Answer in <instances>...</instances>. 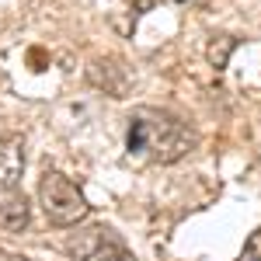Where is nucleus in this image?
<instances>
[{
	"label": "nucleus",
	"mask_w": 261,
	"mask_h": 261,
	"mask_svg": "<svg viewBox=\"0 0 261 261\" xmlns=\"http://www.w3.org/2000/svg\"><path fill=\"white\" fill-rule=\"evenodd\" d=\"M66 254L77 261H136V254L122 244V237L108 226H87L77 230L70 241L63 244Z\"/></svg>",
	"instance_id": "3"
},
{
	"label": "nucleus",
	"mask_w": 261,
	"mask_h": 261,
	"mask_svg": "<svg viewBox=\"0 0 261 261\" xmlns=\"http://www.w3.org/2000/svg\"><path fill=\"white\" fill-rule=\"evenodd\" d=\"M0 261H28V258H21L14 251H4V247H0Z\"/></svg>",
	"instance_id": "10"
},
{
	"label": "nucleus",
	"mask_w": 261,
	"mask_h": 261,
	"mask_svg": "<svg viewBox=\"0 0 261 261\" xmlns=\"http://www.w3.org/2000/svg\"><path fill=\"white\" fill-rule=\"evenodd\" d=\"M233 45H237V39H233V35H220V39H213V42H209V49H205V60L213 63L216 70H226Z\"/></svg>",
	"instance_id": "7"
},
{
	"label": "nucleus",
	"mask_w": 261,
	"mask_h": 261,
	"mask_svg": "<svg viewBox=\"0 0 261 261\" xmlns=\"http://www.w3.org/2000/svg\"><path fill=\"white\" fill-rule=\"evenodd\" d=\"M195 133L188 125H181L178 119H146V115H136L129 119V133H125V146L129 153H150V161L157 164H174L181 161L185 153L195 150Z\"/></svg>",
	"instance_id": "1"
},
{
	"label": "nucleus",
	"mask_w": 261,
	"mask_h": 261,
	"mask_svg": "<svg viewBox=\"0 0 261 261\" xmlns=\"http://www.w3.org/2000/svg\"><path fill=\"white\" fill-rule=\"evenodd\" d=\"M32 223V205L21 195L18 188H0V230L7 233H21L24 226Z\"/></svg>",
	"instance_id": "6"
},
{
	"label": "nucleus",
	"mask_w": 261,
	"mask_h": 261,
	"mask_svg": "<svg viewBox=\"0 0 261 261\" xmlns=\"http://www.w3.org/2000/svg\"><path fill=\"white\" fill-rule=\"evenodd\" d=\"M39 202L45 209V216H49V223H56V226H77L91 213L87 195L60 171H49L39 181Z\"/></svg>",
	"instance_id": "2"
},
{
	"label": "nucleus",
	"mask_w": 261,
	"mask_h": 261,
	"mask_svg": "<svg viewBox=\"0 0 261 261\" xmlns=\"http://www.w3.org/2000/svg\"><path fill=\"white\" fill-rule=\"evenodd\" d=\"M115 4H122V11H129V14H133V21H136L140 14L153 11V4H157V0H115Z\"/></svg>",
	"instance_id": "8"
},
{
	"label": "nucleus",
	"mask_w": 261,
	"mask_h": 261,
	"mask_svg": "<svg viewBox=\"0 0 261 261\" xmlns=\"http://www.w3.org/2000/svg\"><path fill=\"white\" fill-rule=\"evenodd\" d=\"M178 4H185V0H178Z\"/></svg>",
	"instance_id": "11"
},
{
	"label": "nucleus",
	"mask_w": 261,
	"mask_h": 261,
	"mask_svg": "<svg viewBox=\"0 0 261 261\" xmlns=\"http://www.w3.org/2000/svg\"><path fill=\"white\" fill-rule=\"evenodd\" d=\"M261 258V230L258 233H251V241H247V247H244L241 261H258Z\"/></svg>",
	"instance_id": "9"
},
{
	"label": "nucleus",
	"mask_w": 261,
	"mask_h": 261,
	"mask_svg": "<svg viewBox=\"0 0 261 261\" xmlns=\"http://www.w3.org/2000/svg\"><path fill=\"white\" fill-rule=\"evenodd\" d=\"M87 77H91L94 87H101V91L112 94V98H125L129 87H133V70H129L122 60H115V56H108V60H94V63H91V70H87Z\"/></svg>",
	"instance_id": "4"
},
{
	"label": "nucleus",
	"mask_w": 261,
	"mask_h": 261,
	"mask_svg": "<svg viewBox=\"0 0 261 261\" xmlns=\"http://www.w3.org/2000/svg\"><path fill=\"white\" fill-rule=\"evenodd\" d=\"M24 174V136H0V188H18Z\"/></svg>",
	"instance_id": "5"
}]
</instances>
